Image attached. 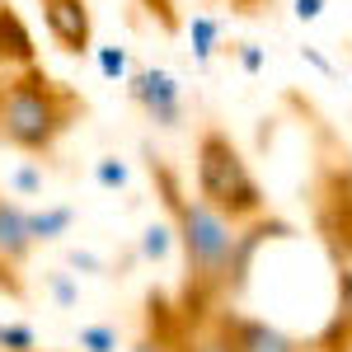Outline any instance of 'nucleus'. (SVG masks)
Instances as JSON below:
<instances>
[{"instance_id": "obj_19", "label": "nucleus", "mask_w": 352, "mask_h": 352, "mask_svg": "<svg viewBox=\"0 0 352 352\" xmlns=\"http://www.w3.org/2000/svg\"><path fill=\"white\" fill-rule=\"evenodd\" d=\"M235 61H240V66L249 71V76H258L268 56H263V47H254V43H240V47H235Z\"/></svg>"}, {"instance_id": "obj_15", "label": "nucleus", "mask_w": 352, "mask_h": 352, "mask_svg": "<svg viewBox=\"0 0 352 352\" xmlns=\"http://www.w3.org/2000/svg\"><path fill=\"white\" fill-rule=\"evenodd\" d=\"M94 184H99V188H127V164L118 160V155L94 160Z\"/></svg>"}, {"instance_id": "obj_12", "label": "nucleus", "mask_w": 352, "mask_h": 352, "mask_svg": "<svg viewBox=\"0 0 352 352\" xmlns=\"http://www.w3.org/2000/svg\"><path fill=\"white\" fill-rule=\"evenodd\" d=\"M76 343H80V352H118V329L113 324H80Z\"/></svg>"}, {"instance_id": "obj_14", "label": "nucleus", "mask_w": 352, "mask_h": 352, "mask_svg": "<svg viewBox=\"0 0 352 352\" xmlns=\"http://www.w3.org/2000/svg\"><path fill=\"white\" fill-rule=\"evenodd\" d=\"M99 71L109 80H132V61H127V47H99Z\"/></svg>"}, {"instance_id": "obj_22", "label": "nucleus", "mask_w": 352, "mask_h": 352, "mask_svg": "<svg viewBox=\"0 0 352 352\" xmlns=\"http://www.w3.org/2000/svg\"><path fill=\"white\" fill-rule=\"evenodd\" d=\"M300 56H305V61H310L315 71H324V76H333V66H329V56L320 52V47H300Z\"/></svg>"}, {"instance_id": "obj_18", "label": "nucleus", "mask_w": 352, "mask_h": 352, "mask_svg": "<svg viewBox=\"0 0 352 352\" xmlns=\"http://www.w3.org/2000/svg\"><path fill=\"white\" fill-rule=\"evenodd\" d=\"M338 329L352 333V268H338Z\"/></svg>"}, {"instance_id": "obj_10", "label": "nucleus", "mask_w": 352, "mask_h": 352, "mask_svg": "<svg viewBox=\"0 0 352 352\" xmlns=\"http://www.w3.org/2000/svg\"><path fill=\"white\" fill-rule=\"evenodd\" d=\"M71 221H76V207H38V212H28V230L38 244H52L71 230Z\"/></svg>"}, {"instance_id": "obj_20", "label": "nucleus", "mask_w": 352, "mask_h": 352, "mask_svg": "<svg viewBox=\"0 0 352 352\" xmlns=\"http://www.w3.org/2000/svg\"><path fill=\"white\" fill-rule=\"evenodd\" d=\"M76 272H104V263L94 258V254H85V249H71V258H66Z\"/></svg>"}, {"instance_id": "obj_3", "label": "nucleus", "mask_w": 352, "mask_h": 352, "mask_svg": "<svg viewBox=\"0 0 352 352\" xmlns=\"http://www.w3.org/2000/svg\"><path fill=\"white\" fill-rule=\"evenodd\" d=\"M192 174H197V197H207L235 226L263 217V188L254 184L244 155L235 151V141L226 132L212 127V132L197 136V164H192Z\"/></svg>"}, {"instance_id": "obj_9", "label": "nucleus", "mask_w": 352, "mask_h": 352, "mask_svg": "<svg viewBox=\"0 0 352 352\" xmlns=\"http://www.w3.org/2000/svg\"><path fill=\"white\" fill-rule=\"evenodd\" d=\"M174 244H179L174 221H151V226L141 230V240H136V258H146V263H164V258L174 254Z\"/></svg>"}, {"instance_id": "obj_4", "label": "nucleus", "mask_w": 352, "mask_h": 352, "mask_svg": "<svg viewBox=\"0 0 352 352\" xmlns=\"http://www.w3.org/2000/svg\"><path fill=\"white\" fill-rule=\"evenodd\" d=\"M127 94H132V104L146 109V118L155 127H179L184 122V85L174 80L164 66H141V71H132Z\"/></svg>"}, {"instance_id": "obj_17", "label": "nucleus", "mask_w": 352, "mask_h": 352, "mask_svg": "<svg viewBox=\"0 0 352 352\" xmlns=\"http://www.w3.org/2000/svg\"><path fill=\"white\" fill-rule=\"evenodd\" d=\"M10 188L24 192V197H38V192H43V169H38V164H19V169L10 174Z\"/></svg>"}, {"instance_id": "obj_1", "label": "nucleus", "mask_w": 352, "mask_h": 352, "mask_svg": "<svg viewBox=\"0 0 352 352\" xmlns=\"http://www.w3.org/2000/svg\"><path fill=\"white\" fill-rule=\"evenodd\" d=\"M80 109V94L56 85L43 66L0 71V141L24 155H47Z\"/></svg>"}, {"instance_id": "obj_7", "label": "nucleus", "mask_w": 352, "mask_h": 352, "mask_svg": "<svg viewBox=\"0 0 352 352\" xmlns=\"http://www.w3.org/2000/svg\"><path fill=\"white\" fill-rule=\"evenodd\" d=\"M24 66H38L33 33H28L24 14L10 0H0V71H24Z\"/></svg>"}, {"instance_id": "obj_2", "label": "nucleus", "mask_w": 352, "mask_h": 352, "mask_svg": "<svg viewBox=\"0 0 352 352\" xmlns=\"http://www.w3.org/2000/svg\"><path fill=\"white\" fill-rule=\"evenodd\" d=\"M151 169L160 179L164 207L174 217V230H179V249H184V263H188V287H197V292L230 287L235 282V249H240L235 221L226 212H217L207 197H184L164 164H151Z\"/></svg>"}, {"instance_id": "obj_11", "label": "nucleus", "mask_w": 352, "mask_h": 352, "mask_svg": "<svg viewBox=\"0 0 352 352\" xmlns=\"http://www.w3.org/2000/svg\"><path fill=\"white\" fill-rule=\"evenodd\" d=\"M188 43H192V56L197 61H212L221 47V19L212 14H192L188 19Z\"/></svg>"}, {"instance_id": "obj_5", "label": "nucleus", "mask_w": 352, "mask_h": 352, "mask_svg": "<svg viewBox=\"0 0 352 352\" xmlns=\"http://www.w3.org/2000/svg\"><path fill=\"white\" fill-rule=\"evenodd\" d=\"M43 24H47L56 47L71 56H85L94 43V24H89L85 0H43Z\"/></svg>"}, {"instance_id": "obj_8", "label": "nucleus", "mask_w": 352, "mask_h": 352, "mask_svg": "<svg viewBox=\"0 0 352 352\" xmlns=\"http://www.w3.org/2000/svg\"><path fill=\"white\" fill-rule=\"evenodd\" d=\"M33 230H28V212L19 202H10V197H0V263H10V268H19L28 254H33Z\"/></svg>"}, {"instance_id": "obj_16", "label": "nucleus", "mask_w": 352, "mask_h": 352, "mask_svg": "<svg viewBox=\"0 0 352 352\" xmlns=\"http://www.w3.org/2000/svg\"><path fill=\"white\" fill-rule=\"evenodd\" d=\"M47 292H52V300L61 305V310H71V305L80 300V287H76L71 272H52V277H47Z\"/></svg>"}, {"instance_id": "obj_13", "label": "nucleus", "mask_w": 352, "mask_h": 352, "mask_svg": "<svg viewBox=\"0 0 352 352\" xmlns=\"http://www.w3.org/2000/svg\"><path fill=\"white\" fill-rule=\"evenodd\" d=\"M33 348H38V338L28 324H19V320L0 324V352H33Z\"/></svg>"}, {"instance_id": "obj_6", "label": "nucleus", "mask_w": 352, "mask_h": 352, "mask_svg": "<svg viewBox=\"0 0 352 352\" xmlns=\"http://www.w3.org/2000/svg\"><path fill=\"white\" fill-rule=\"evenodd\" d=\"M221 333L230 338L235 352H305L296 338H287L282 329L263 324V320H244V315H226V320H221Z\"/></svg>"}, {"instance_id": "obj_21", "label": "nucleus", "mask_w": 352, "mask_h": 352, "mask_svg": "<svg viewBox=\"0 0 352 352\" xmlns=\"http://www.w3.org/2000/svg\"><path fill=\"white\" fill-rule=\"evenodd\" d=\"M320 14H324V0H296V19L310 24V19H320Z\"/></svg>"}]
</instances>
